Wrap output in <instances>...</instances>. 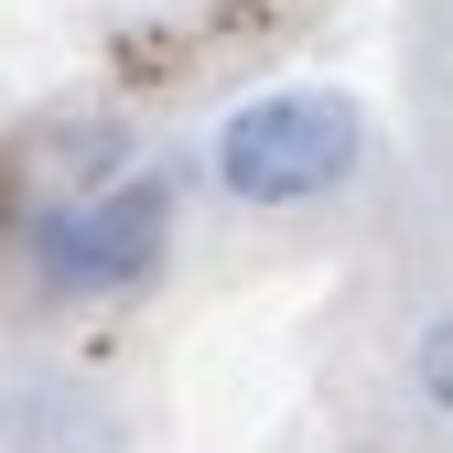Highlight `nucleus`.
Masks as SVG:
<instances>
[{
    "instance_id": "f257e3e1",
    "label": "nucleus",
    "mask_w": 453,
    "mask_h": 453,
    "mask_svg": "<svg viewBox=\"0 0 453 453\" xmlns=\"http://www.w3.org/2000/svg\"><path fill=\"white\" fill-rule=\"evenodd\" d=\"M205 173L226 205L249 216H292V205H324L367 173V108L346 87H270L249 108H226L216 141H205Z\"/></svg>"
},
{
    "instance_id": "f03ea898",
    "label": "nucleus",
    "mask_w": 453,
    "mask_h": 453,
    "mask_svg": "<svg viewBox=\"0 0 453 453\" xmlns=\"http://www.w3.org/2000/svg\"><path fill=\"white\" fill-rule=\"evenodd\" d=\"M43 303H130L162 280L173 259V173H119V184H87L65 205L33 216L22 238Z\"/></svg>"
},
{
    "instance_id": "7ed1b4c3",
    "label": "nucleus",
    "mask_w": 453,
    "mask_h": 453,
    "mask_svg": "<svg viewBox=\"0 0 453 453\" xmlns=\"http://www.w3.org/2000/svg\"><path fill=\"white\" fill-rule=\"evenodd\" d=\"M411 388H421V411H432V421H453V303L411 334Z\"/></svg>"
}]
</instances>
